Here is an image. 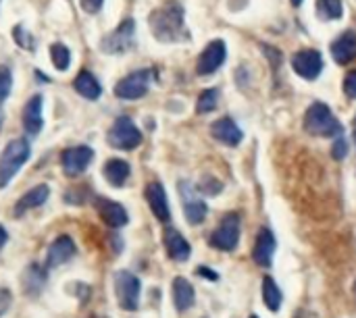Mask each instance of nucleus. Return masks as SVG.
<instances>
[{"label": "nucleus", "mask_w": 356, "mask_h": 318, "mask_svg": "<svg viewBox=\"0 0 356 318\" xmlns=\"http://www.w3.org/2000/svg\"><path fill=\"white\" fill-rule=\"evenodd\" d=\"M31 154V146L27 140L19 137L6 144L2 156H0V187H6L10 179L21 171V167L27 162Z\"/></svg>", "instance_id": "obj_3"}, {"label": "nucleus", "mask_w": 356, "mask_h": 318, "mask_svg": "<svg viewBox=\"0 0 356 318\" xmlns=\"http://www.w3.org/2000/svg\"><path fill=\"white\" fill-rule=\"evenodd\" d=\"M179 196H181V204H184V212L190 225H200L207 219V204L204 200L198 196L196 185H192L190 181H181L179 183Z\"/></svg>", "instance_id": "obj_9"}, {"label": "nucleus", "mask_w": 356, "mask_h": 318, "mask_svg": "<svg viewBox=\"0 0 356 318\" xmlns=\"http://www.w3.org/2000/svg\"><path fill=\"white\" fill-rule=\"evenodd\" d=\"M106 142L111 148L117 150H134L142 144V131L136 127V123L129 117H119L108 129Z\"/></svg>", "instance_id": "obj_4"}, {"label": "nucleus", "mask_w": 356, "mask_h": 318, "mask_svg": "<svg viewBox=\"0 0 356 318\" xmlns=\"http://www.w3.org/2000/svg\"><path fill=\"white\" fill-rule=\"evenodd\" d=\"M219 104V90L217 87H209L204 92H200L198 102H196V112L198 115H207L213 112Z\"/></svg>", "instance_id": "obj_28"}, {"label": "nucleus", "mask_w": 356, "mask_h": 318, "mask_svg": "<svg viewBox=\"0 0 356 318\" xmlns=\"http://www.w3.org/2000/svg\"><path fill=\"white\" fill-rule=\"evenodd\" d=\"M240 217L236 212H229L221 219L219 227L211 233V240L209 244L215 248V250H221V252H234L238 242H240Z\"/></svg>", "instance_id": "obj_6"}, {"label": "nucleus", "mask_w": 356, "mask_h": 318, "mask_svg": "<svg viewBox=\"0 0 356 318\" xmlns=\"http://www.w3.org/2000/svg\"><path fill=\"white\" fill-rule=\"evenodd\" d=\"M355 292H356V290H355Z\"/></svg>", "instance_id": "obj_44"}, {"label": "nucleus", "mask_w": 356, "mask_h": 318, "mask_svg": "<svg viewBox=\"0 0 356 318\" xmlns=\"http://www.w3.org/2000/svg\"><path fill=\"white\" fill-rule=\"evenodd\" d=\"M332 156H334L336 160H342V158L348 156V142L344 140V135H340V137L334 142V146H332Z\"/></svg>", "instance_id": "obj_33"}, {"label": "nucleus", "mask_w": 356, "mask_h": 318, "mask_svg": "<svg viewBox=\"0 0 356 318\" xmlns=\"http://www.w3.org/2000/svg\"><path fill=\"white\" fill-rule=\"evenodd\" d=\"M10 87H13V73L8 67H0V106L4 104V100L8 98L10 94Z\"/></svg>", "instance_id": "obj_32"}, {"label": "nucleus", "mask_w": 356, "mask_h": 318, "mask_svg": "<svg viewBox=\"0 0 356 318\" xmlns=\"http://www.w3.org/2000/svg\"><path fill=\"white\" fill-rule=\"evenodd\" d=\"M344 15L342 0H317V17L321 21H338Z\"/></svg>", "instance_id": "obj_27"}, {"label": "nucleus", "mask_w": 356, "mask_h": 318, "mask_svg": "<svg viewBox=\"0 0 356 318\" xmlns=\"http://www.w3.org/2000/svg\"><path fill=\"white\" fill-rule=\"evenodd\" d=\"M225 56H227V48H225L223 40L209 42V46L202 50V54L198 56V62H196L198 75H213L215 71H219L221 65L225 62Z\"/></svg>", "instance_id": "obj_12"}, {"label": "nucleus", "mask_w": 356, "mask_h": 318, "mask_svg": "<svg viewBox=\"0 0 356 318\" xmlns=\"http://www.w3.org/2000/svg\"><path fill=\"white\" fill-rule=\"evenodd\" d=\"M10 292L6 290V287H0V317L8 310V306H10Z\"/></svg>", "instance_id": "obj_36"}, {"label": "nucleus", "mask_w": 356, "mask_h": 318, "mask_svg": "<svg viewBox=\"0 0 356 318\" xmlns=\"http://www.w3.org/2000/svg\"><path fill=\"white\" fill-rule=\"evenodd\" d=\"M6 240H8V235H6V229L0 225V250H2V246L6 244Z\"/></svg>", "instance_id": "obj_39"}, {"label": "nucleus", "mask_w": 356, "mask_h": 318, "mask_svg": "<svg viewBox=\"0 0 356 318\" xmlns=\"http://www.w3.org/2000/svg\"><path fill=\"white\" fill-rule=\"evenodd\" d=\"M305 129L311 135H319V137H340L344 133L342 123L332 112V108L327 104H323V102H313L307 108Z\"/></svg>", "instance_id": "obj_2"}, {"label": "nucleus", "mask_w": 356, "mask_h": 318, "mask_svg": "<svg viewBox=\"0 0 356 318\" xmlns=\"http://www.w3.org/2000/svg\"><path fill=\"white\" fill-rule=\"evenodd\" d=\"M50 58H52V65L56 67V71H67L69 65H71V52L60 42L50 46Z\"/></svg>", "instance_id": "obj_29"}, {"label": "nucleus", "mask_w": 356, "mask_h": 318, "mask_svg": "<svg viewBox=\"0 0 356 318\" xmlns=\"http://www.w3.org/2000/svg\"><path fill=\"white\" fill-rule=\"evenodd\" d=\"M129 165L121 158H111L106 165H104V179L108 181V185L113 187H123L125 181L129 179Z\"/></svg>", "instance_id": "obj_25"}, {"label": "nucleus", "mask_w": 356, "mask_h": 318, "mask_svg": "<svg viewBox=\"0 0 356 318\" xmlns=\"http://www.w3.org/2000/svg\"><path fill=\"white\" fill-rule=\"evenodd\" d=\"M163 242H165V250L169 254L171 260L175 262H186L192 254V248L188 244V240L173 227H167L163 233Z\"/></svg>", "instance_id": "obj_16"}, {"label": "nucleus", "mask_w": 356, "mask_h": 318, "mask_svg": "<svg viewBox=\"0 0 356 318\" xmlns=\"http://www.w3.org/2000/svg\"><path fill=\"white\" fill-rule=\"evenodd\" d=\"M46 285V269H42L40 265H29L23 275H21V287L25 292V296L35 298Z\"/></svg>", "instance_id": "obj_22"}, {"label": "nucleus", "mask_w": 356, "mask_h": 318, "mask_svg": "<svg viewBox=\"0 0 356 318\" xmlns=\"http://www.w3.org/2000/svg\"><path fill=\"white\" fill-rule=\"evenodd\" d=\"M275 248H277V242H275V235L271 233L269 227H263L254 240V248H252V260L259 265V267H271V260H273V254H275Z\"/></svg>", "instance_id": "obj_14"}, {"label": "nucleus", "mask_w": 356, "mask_h": 318, "mask_svg": "<svg viewBox=\"0 0 356 318\" xmlns=\"http://www.w3.org/2000/svg\"><path fill=\"white\" fill-rule=\"evenodd\" d=\"M140 292H142V285H140V279L134 273H129V271L115 273V298H117V302H119V306L123 310H127V312L138 310Z\"/></svg>", "instance_id": "obj_5"}, {"label": "nucleus", "mask_w": 356, "mask_h": 318, "mask_svg": "<svg viewBox=\"0 0 356 318\" xmlns=\"http://www.w3.org/2000/svg\"><path fill=\"white\" fill-rule=\"evenodd\" d=\"M332 56L338 65H348L356 58V31L348 29L332 42Z\"/></svg>", "instance_id": "obj_18"}, {"label": "nucleus", "mask_w": 356, "mask_h": 318, "mask_svg": "<svg viewBox=\"0 0 356 318\" xmlns=\"http://www.w3.org/2000/svg\"><path fill=\"white\" fill-rule=\"evenodd\" d=\"M196 275H200V277H204V279H209V281H219V275H217L215 271L207 269V267H198V269H196Z\"/></svg>", "instance_id": "obj_38"}, {"label": "nucleus", "mask_w": 356, "mask_h": 318, "mask_svg": "<svg viewBox=\"0 0 356 318\" xmlns=\"http://www.w3.org/2000/svg\"><path fill=\"white\" fill-rule=\"evenodd\" d=\"M42 96H33L27 100L23 108V127L29 135H38L44 127V117H42Z\"/></svg>", "instance_id": "obj_20"}, {"label": "nucleus", "mask_w": 356, "mask_h": 318, "mask_svg": "<svg viewBox=\"0 0 356 318\" xmlns=\"http://www.w3.org/2000/svg\"><path fill=\"white\" fill-rule=\"evenodd\" d=\"M250 318H259V317H257V315H252V317H250Z\"/></svg>", "instance_id": "obj_43"}, {"label": "nucleus", "mask_w": 356, "mask_h": 318, "mask_svg": "<svg viewBox=\"0 0 356 318\" xmlns=\"http://www.w3.org/2000/svg\"><path fill=\"white\" fill-rule=\"evenodd\" d=\"M292 69L302 77V79H317L323 71V56L319 50H298L294 56H292Z\"/></svg>", "instance_id": "obj_10"}, {"label": "nucleus", "mask_w": 356, "mask_h": 318, "mask_svg": "<svg viewBox=\"0 0 356 318\" xmlns=\"http://www.w3.org/2000/svg\"><path fill=\"white\" fill-rule=\"evenodd\" d=\"M211 135L217 142H223L227 146H238L244 137L242 129L238 127V123L232 117H221L211 125Z\"/></svg>", "instance_id": "obj_17"}, {"label": "nucleus", "mask_w": 356, "mask_h": 318, "mask_svg": "<svg viewBox=\"0 0 356 318\" xmlns=\"http://www.w3.org/2000/svg\"><path fill=\"white\" fill-rule=\"evenodd\" d=\"M263 52L273 60V62H271L273 67H280V62H282V52H280V50H273V48H269L267 44H263Z\"/></svg>", "instance_id": "obj_37"}, {"label": "nucleus", "mask_w": 356, "mask_h": 318, "mask_svg": "<svg viewBox=\"0 0 356 318\" xmlns=\"http://www.w3.org/2000/svg\"><path fill=\"white\" fill-rule=\"evenodd\" d=\"M146 196V202L150 206V210L154 212V217L159 221H169L171 219V212H169V200H167V194H165V187L161 183H150L144 192Z\"/></svg>", "instance_id": "obj_19"}, {"label": "nucleus", "mask_w": 356, "mask_h": 318, "mask_svg": "<svg viewBox=\"0 0 356 318\" xmlns=\"http://www.w3.org/2000/svg\"><path fill=\"white\" fill-rule=\"evenodd\" d=\"M196 190H198V194H202V196H217L221 190H223V185H221V181H217L215 177H204L198 185H196Z\"/></svg>", "instance_id": "obj_31"}, {"label": "nucleus", "mask_w": 356, "mask_h": 318, "mask_svg": "<svg viewBox=\"0 0 356 318\" xmlns=\"http://www.w3.org/2000/svg\"><path fill=\"white\" fill-rule=\"evenodd\" d=\"M94 160V150L90 146H75V148H67L63 150L60 154V165H63V171L69 175V177H77L81 175L90 162Z\"/></svg>", "instance_id": "obj_11"}, {"label": "nucleus", "mask_w": 356, "mask_h": 318, "mask_svg": "<svg viewBox=\"0 0 356 318\" xmlns=\"http://www.w3.org/2000/svg\"><path fill=\"white\" fill-rule=\"evenodd\" d=\"M48 196H50V187L48 185H35L33 190H29V192H25L21 198H19V202L15 204V217H21V215H25L27 210H31V208H38V206H42L46 200H48Z\"/></svg>", "instance_id": "obj_21"}, {"label": "nucleus", "mask_w": 356, "mask_h": 318, "mask_svg": "<svg viewBox=\"0 0 356 318\" xmlns=\"http://www.w3.org/2000/svg\"><path fill=\"white\" fill-rule=\"evenodd\" d=\"M148 25L159 42L175 44L190 37L184 21V6L177 0H169L163 6L154 8L148 17Z\"/></svg>", "instance_id": "obj_1"}, {"label": "nucleus", "mask_w": 356, "mask_h": 318, "mask_svg": "<svg viewBox=\"0 0 356 318\" xmlns=\"http://www.w3.org/2000/svg\"><path fill=\"white\" fill-rule=\"evenodd\" d=\"M263 302L265 306L271 310V312H277L284 304V296H282V290L277 287V283L271 279V277H265L263 279Z\"/></svg>", "instance_id": "obj_26"}, {"label": "nucleus", "mask_w": 356, "mask_h": 318, "mask_svg": "<svg viewBox=\"0 0 356 318\" xmlns=\"http://www.w3.org/2000/svg\"><path fill=\"white\" fill-rule=\"evenodd\" d=\"M73 87L79 96H83L86 100H98L102 96V85L100 81L90 73V71H81L75 81H73Z\"/></svg>", "instance_id": "obj_24"}, {"label": "nucleus", "mask_w": 356, "mask_h": 318, "mask_svg": "<svg viewBox=\"0 0 356 318\" xmlns=\"http://www.w3.org/2000/svg\"><path fill=\"white\" fill-rule=\"evenodd\" d=\"M154 77L152 69H140L129 73L127 77H123L117 85H115V96L121 100H140L142 96H146L150 81Z\"/></svg>", "instance_id": "obj_7"}, {"label": "nucleus", "mask_w": 356, "mask_h": 318, "mask_svg": "<svg viewBox=\"0 0 356 318\" xmlns=\"http://www.w3.org/2000/svg\"><path fill=\"white\" fill-rule=\"evenodd\" d=\"M13 37H15L17 46H21L23 50H33V48H35V40H33V35H31L23 25L13 27Z\"/></svg>", "instance_id": "obj_30"}, {"label": "nucleus", "mask_w": 356, "mask_h": 318, "mask_svg": "<svg viewBox=\"0 0 356 318\" xmlns=\"http://www.w3.org/2000/svg\"><path fill=\"white\" fill-rule=\"evenodd\" d=\"M196 302V294L194 287L188 279L184 277H175L173 279V304L177 308V312H186L194 306Z\"/></svg>", "instance_id": "obj_23"}, {"label": "nucleus", "mask_w": 356, "mask_h": 318, "mask_svg": "<svg viewBox=\"0 0 356 318\" xmlns=\"http://www.w3.org/2000/svg\"><path fill=\"white\" fill-rule=\"evenodd\" d=\"M94 204H96L98 217L104 221V225H108L113 229H121V227L127 225L129 217H127V210L121 204H117L113 200H106V198H96Z\"/></svg>", "instance_id": "obj_13"}, {"label": "nucleus", "mask_w": 356, "mask_h": 318, "mask_svg": "<svg viewBox=\"0 0 356 318\" xmlns=\"http://www.w3.org/2000/svg\"><path fill=\"white\" fill-rule=\"evenodd\" d=\"M353 135H355V142H356V117H355V121H353Z\"/></svg>", "instance_id": "obj_41"}, {"label": "nucleus", "mask_w": 356, "mask_h": 318, "mask_svg": "<svg viewBox=\"0 0 356 318\" xmlns=\"http://www.w3.org/2000/svg\"><path fill=\"white\" fill-rule=\"evenodd\" d=\"M79 4H81V8H83L88 15H96V12H100L104 0H79Z\"/></svg>", "instance_id": "obj_35"}, {"label": "nucleus", "mask_w": 356, "mask_h": 318, "mask_svg": "<svg viewBox=\"0 0 356 318\" xmlns=\"http://www.w3.org/2000/svg\"><path fill=\"white\" fill-rule=\"evenodd\" d=\"M292 2V6H300L302 4V0H290Z\"/></svg>", "instance_id": "obj_40"}, {"label": "nucleus", "mask_w": 356, "mask_h": 318, "mask_svg": "<svg viewBox=\"0 0 356 318\" xmlns=\"http://www.w3.org/2000/svg\"><path fill=\"white\" fill-rule=\"evenodd\" d=\"M73 256H75V244H73V240L69 235H60V237H56L50 244V248L46 252V267L48 269H56V267L69 262Z\"/></svg>", "instance_id": "obj_15"}, {"label": "nucleus", "mask_w": 356, "mask_h": 318, "mask_svg": "<svg viewBox=\"0 0 356 318\" xmlns=\"http://www.w3.org/2000/svg\"><path fill=\"white\" fill-rule=\"evenodd\" d=\"M134 42H136V23L134 19H125L115 31L102 37L100 50L106 54H123L134 48Z\"/></svg>", "instance_id": "obj_8"}, {"label": "nucleus", "mask_w": 356, "mask_h": 318, "mask_svg": "<svg viewBox=\"0 0 356 318\" xmlns=\"http://www.w3.org/2000/svg\"><path fill=\"white\" fill-rule=\"evenodd\" d=\"M0 127H2V115H0Z\"/></svg>", "instance_id": "obj_42"}, {"label": "nucleus", "mask_w": 356, "mask_h": 318, "mask_svg": "<svg viewBox=\"0 0 356 318\" xmlns=\"http://www.w3.org/2000/svg\"><path fill=\"white\" fill-rule=\"evenodd\" d=\"M344 92H346L348 98L356 100V69L346 75V79H344Z\"/></svg>", "instance_id": "obj_34"}]
</instances>
